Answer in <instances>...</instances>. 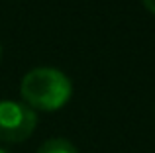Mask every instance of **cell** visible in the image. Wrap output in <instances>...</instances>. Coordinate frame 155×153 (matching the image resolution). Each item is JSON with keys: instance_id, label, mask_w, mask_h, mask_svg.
<instances>
[{"instance_id": "6da1fadb", "label": "cell", "mask_w": 155, "mask_h": 153, "mask_svg": "<svg viewBox=\"0 0 155 153\" xmlns=\"http://www.w3.org/2000/svg\"><path fill=\"white\" fill-rule=\"evenodd\" d=\"M20 94L24 104L31 110L53 112L63 108L73 94V84L69 76L53 67H38L24 75L20 84Z\"/></svg>"}, {"instance_id": "3957f363", "label": "cell", "mask_w": 155, "mask_h": 153, "mask_svg": "<svg viewBox=\"0 0 155 153\" xmlns=\"http://www.w3.org/2000/svg\"><path fill=\"white\" fill-rule=\"evenodd\" d=\"M38 153H79V149L65 138H51L39 145Z\"/></svg>"}, {"instance_id": "5b68a950", "label": "cell", "mask_w": 155, "mask_h": 153, "mask_svg": "<svg viewBox=\"0 0 155 153\" xmlns=\"http://www.w3.org/2000/svg\"><path fill=\"white\" fill-rule=\"evenodd\" d=\"M0 153H10L8 149H4V147H0Z\"/></svg>"}, {"instance_id": "7a4b0ae2", "label": "cell", "mask_w": 155, "mask_h": 153, "mask_svg": "<svg viewBox=\"0 0 155 153\" xmlns=\"http://www.w3.org/2000/svg\"><path fill=\"white\" fill-rule=\"evenodd\" d=\"M38 126V114L28 104L16 100L0 102V142L20 143L26 142Z\"/></svg>"}, {"instance_id": "8992f818", "label": "cell", "mask_w": 155, "mask_h": 153, "mask_svg": "<svg viewBox=\"0 0 155 153\" xmlns=\"http://www.w3.org/2000/svg\"><path fill=\"white\" fill-rule=\"evenodd\" d=\"M0 57H2V47H0Z\"/></svg>"}, {"instance_id": "277c9868", "label": "cell", "mask_w": 155, "mask_h": 153, "mask_svg": "<svg viewBox=\"0 0 155 153\" xmlns=\"http://www.w3.org/2000/svg\"><path fill=\"white\" fill-rule=\"evenodd\" d=\"M141 2H143V6L147 8L151 14H155V0H141Z\"/></svg>"}]
</instances>
